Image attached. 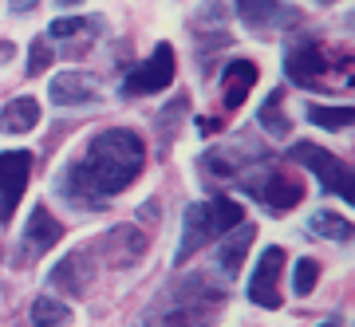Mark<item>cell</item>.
Instances as JSON below:
<instances>
[{
	"instance_id": "6da1fadb",
	"label": "cell",
	"mask_w": 355,
	"mask_h": 327,
	"mask_svg": "<svg viewBox=\"0 0 355 327\" xmlns=\"http://www.w3.org/2000/svg\"><path fill=\"white\" fill-rule=\"evenodd\" d=\"M142 166H146V142L127 126H111L87 142L83 158L67 162L55 174V193L76 209H103L142 174Z\"/></svg>"
},
{
	"instance_id": "7a4b0ae2",
	"label": "cell",
	"mask_w": 355,
	"mask_h": 327,
	"mask_svg": "<svg viewBox=\"0 0 355 327\" xmlns=\"http://www.w3.org/2000/svg\"><path fill=\"white\" fill-rule=\"evenodd\" d=\"M245 221V209L241 202H233L225 193H214L209 202H198V205H186L182 213V240H178V252H174V265H186L193 252H202L209 240L225 237L233 225Z\"/></svg>"
},
{
	"instance_id": "3957f363",
	"label": "cell",
	"mask_w": 355,
	"mask_h": 327,
	"mask_svg": "<svg viewBox=\"0 0 355 327\" xmlns=\"http://www.w3.org/2000/svg\"><path fill=\"white\" fill-rule=\"evenodd\" d=\"M288 158L300 162L304 170H312L328 193H340L347 205H355V177H352V170H347L343 158H336L331 150H324V146H316V142H296Z\"/></svg>"
},
{
	"instance_id": "277c9868",
	"label": "cell",
	"mask_w": 355,
	"mask_h": 327,
	"mask_svg": "<svg viewBox=\"0 0 355 327\" xmlns=\"http://www.w3.org/2000/svg\"><path fill=\"white\" fill-rule=\"evenodd\" d=\"M237 182L245 186L249 197L265 202L268 209H277V213H284V209L304 202V186H300L292 174H284V170H265V166H257V170L241 174Z\"/></svg>"
},
{
	"instance_id": "5b68a950",
	"label": "cell",
	"mask_w": 355,
	"mask_h": 327,
	"mask_svg": "<svg viewBox=\"0 0 355 327\" xmlns=\"http://www.w3.org/2000/svg\"><path fill=\"white\" fill-rule=\"evenodd\" d=\"M174 71H178V55H174V44H158L150 51V60L135 67L127 79H123V95L135 99V95H158L174 83Z\"/></svg>"
},
{
	"instance_id": "8992f818",
	"label": "cell",
	"mask_w": 355,
	"mask_h": 327,
	"mask_svg": "<svg viewBox=\"0 0 355 327\" xmlns=\"http://www.w3.org/2000/svg\"><path fill=\"white\" fill-rule=\"evenodd\" d=\"M257 166H268V154L257 150L249 139H233L225 146H214V150L202 154V170L205 174H221V177H241Z\"/></svg>"
},
{
	"instance_id": "52a82bcc",
	"label": "cell",
	"mask_w": 355,
	"mask_h": 327,
	"mask_svg": "<svg viewBox=\"0 0 355 327\" xmlns=\"http://www.w3.org/2000/svg\"><path fill=\"white\" fill-rule=\"evenodd\" d=\"M28 174H32V150H4L0 154V225H8L16 205L24 197Z\"/></svg>"
},
{
	"instance_id": "ba28073f",
	"label": "cell",
	"mask_w": 355,
	"mask_h": 327,
	"mask_svg": "<svg viewBox=\"0 0 355 327\" xmlns=\"http://www.w3.org/2000/svg\"><path fill=\"white\" fill-rule=\"evenodd\" d=\"M280 272H284V249L280 245H268L253 268V280H249V300L257 308L277 312L280 303H284V296H280Z\"/></svg>"
},
{
	"instance_id": "9c48e42d",
	"label": "cell",
	"mask_w": 355,
	"mask_h": 327,
	"mask_svg": "<svg viewBox=\"0 0 355 327\" xmlns=\"http://www.w3.org/2000/svg\"><path fill=\"white\" fill-rule=\"evenodd\" d=\"M284 71H288L292 83H300V87H316L324 71H328V55L320 48L312 36H300L296 44H288L284 51Z\"/></svg>"
},
{
	"instance_id": "30bf717a",
	"label": "cell",
	"mask_w": 355,
	"mask_h": 327,
	"mask_svg": "<svg viewBox=\"0 0 355 327\" xmlns=\"http://www.w3.org/2000/svg\"><path fill=\"white\" fill-rule=\"evenodd\" d=\"M99 249H103L99 256L111 268H130L135 260H142V252H146V233H139L135 225H114V229L103 233Z\"/></svg>"
},
{
	"instance_id": "8fae6325",
	"label": "cell",
	"mask_w": 355,
	"mask_h": 327,
	"mask_svg": "<svg viewBox=\"0 0 355 327\" xmlns=\"http://www.w3.org/2000/svg\"><path fill=\"white\" fill-rule=\"evenodd\" d=\"M233 8L241 16V24L249 32H257V36H268L280 24H292L296 20V8H284L280 0H233Z\"/></svg>"
},
{
	"instance_id": "7c38bea8",
	"label": "cell",
	"mask_w": 355,
	"mask_h": 327,
	"mask_svg": "<svg viewBox=\"0 0 355 327\" xmlns=\"http://www.w3.org/2000/svg\"><path fill=\"white\" fill-rule=\"evenodd\" d=\"M60 237H64V225L51 217L48 205H36L32 217H28V225H24V237H20V252H24L20 260H28V256H44Z\"/></svg>"
},
{
	"instance_id": "4fadbf2b",
	"label": "cell",
	"mask_w": 355,
	"mask_h": 327,
	"mask_svg": "<svg viewBox=\"0 0 355 327\" xmlns=\"http://www.w3.org/2000/svg\"><path fill=\"white\" fill-rule=\"evenodd\" d=\"M48 95L55 107H91V103H99V83L83 71H60L48 83Z\"/></svg>"
},
{
	"instance_id": "5bb4252c",
	"label": "cell",
	"mask_w": 355,
	"mask_h": 327,
	"mask_svg": "<svg viewBox=\"0 0 355 327\" xmlns=\"http://www.w3.org/2000/svg\"><path fill=\"white\" fill-rule=\"evenodd\" d=\"M91 276H95L91 256L87 252H71V256H64V260L48 272V284L55 292H64V296H87Z\"/></svg>"
},
{
	"instance_id": "9a60e30c",
	"label": "cell",
	"mask_w": 355,
	"mask_h": 327,
	"mask_svg": "<svg viewBox=\"0 0 355 327\" xmlns=\"http://www.w3.org/2000/svg\"><path fill=\"white\" fill-rule=\"evenodd\" d=\"M253 237H257V229L249 225V221H241V225H233L221 237V249H217V268L225 272L229 280L241 272V265H245V252H249V245H253Z\"/></svg>"
},
{
	"instance_id": "2e32d148",
	"label": "cell",
	"mask_w": 355,
	"mask_h": 327,
	"mask_svg": "<svg viewBox=\"0 0 355 327\" xmlns=\"http://www.w3.org/2000/svg\"><path fill=\"white\" fill-rule=\"evenodd\" d=\"M257 83V63L253 60H229L225 71H221V91H225V107L237 111L245 103V95L253 91Z\"/></svg>"
},
{
	"instance_id": "e0dca14e",
	"label": "cell",
	"mask_w": 355,
	"mask_h": 327,
	"mask_svg": "<svg viewBox=\"0 0 355 327\" xmlns=\"http://www.w3.org/2000/svg\"><path fill=\"white\" fill-rule=\"evenodd\" d=\"M32 126H40V103L32 95H20L0 111V130L4 134H28Z\"/></svg>"
},
{
	"instance_id": "ac0fdd59",
	"label": "cell",
	"mask_w": 355,
	"mask_h": 327,
	"mask_svg": "<svg viewBox=\"0 0 355 327\" xmlns=\"http://www.w3.org/2000/svg\"><path fill=\"white\" fill-rule=\"evenodd\" d=\"M257 126L261 130H268L272 139H288L292 123L284 118V91H268V99L261 103V111H257Z\"/></svg>"
},
{
	"instance_id": "d6986e66",
	"label": "cell",
	"mask_w": 355,
	"mask_h": 327,
	"mask_svg": "<svg viewBox=\"0 0 355 327\" xmlns=\"http://www.w3.org/2000/svg\"><path fill=\"white\" fill-rule=\"evenodd\" d=\"M304 114H308V123L324 126V130H347L355 123V107H328V103L320 107V103H308Z\"/></svg>"
},
{
	"instance_id": "ffe728a7",
	"label": "cell",
	"mask_w": 355,
	"mask_h": 327,
	"mask_svg": "<svg viewBox=\"0 0 355 327\" xmlns=\"http://www.w3.org/2000/svg\"><path fill=\"white\" fill-rule=\"evenodd\" d=\"M28 315H32V324H36V327H64L67 319H71V308L60 303L55 296H36Z\"/></svg>"
},
{
	"instance_id": "44dd1931",
	"label": "cell",
	"mask_w": 355,
	"mask_h": 327,
	"mask_svg": "<svg viewBox=\"0 0 355 327\" xmlns=\"http://www.w3.org/2000/svg\"><path fill=\"white\" fill-rule=\"evenodd\" d=\"M312 233L343 245V240H352V221L343 213H336V209H320V213H312Z\"/></svg>"
},
{
	"instance_id": "7402d4cb",
	"label": "cell",
	"mask_w": 355,
	"mask_h": 327,
	"mask_svg": "<svg viewBox=\"0 0 355 327\" xmlns=\"http://www.w3.org/2000/svg\"><path fill=\"white\" fill-rule=\"evenodd\" d=\"M217 315L209 308H198V303H186V308H174V312L162 315V327H214Z\"/></svg>"
},
{
	"instance_id": "603a6c76",
	"label": "cell",
	"mask_w": 355,
	"mask_h": 327,
	"mask_svg": "<svg viewBox=\"0 0 355 327\" xmlns=\"http://www.w3.org/2000/svg\"><path fill=\"white\" fill-rule=\"evenodd\" d=\"M316 276H320V265L312 260V256H300L296 265H292V296H312V288H316Z\"/></svg>"
},
{
	"instance_id": "cb8c5ba5",
	"label": "cell",
	"mask_w": 355,
	"mask_h": 327,
	"mask_svg": "<svg viewBox=\"0 0 355 327\" xmlns=\"http://www.w3.org/2000/svg\"><path fill=\"white\" fill-rule=\"evenodd\" d=\"M186 114V99H174L170 103V111L158 114V146H162V154L174 146V134H178V118Z\"/></svg>"
},
{
	"instance_id": "d4e9b609",
	"label": "cell",
	"mask_w": 355,
	"mask_h": 327,
	"mask_svg": "<svg viewBox=\"0 0 355 327\" xmlns=\"http://www.w3.org/2000/svg\"><path fill=\"white\" fill-rule=\"evenodd\" d=\"M91 24H99V16H91V20H83V16H60V20H51L48 36L51 39H71V36H79V32H87Z\"/></svg>"
},
{
	"instance_id": "484cf974",
	"label": "cell",
	"mask_w": 355,
	"mask_h": 327,
	"mask_svg": "<svg viewBox=\"0 0 355 327\" xmlns=\"http://www.w3.org/2000/svg\"><path fill=\"white\" fill-rule=\"evenodd\" d=\"M51 67V39H32V48H28V76H40V71H48Z\"/></svg>"
},
{
	"instance_id": "4316f807",
	"label": "cell",
	"mask_w": 355,
	"mask_h": 327,
	"mask_svg": "<svg viewBox=\"0 0 355 327\" xmlns=\"http://www.w3.org/2000/svg\"><path fill=\"white\" fill-rule=\"evenodd\" d=\"M40 0H8V8H12L16 16H24V12H32V8H36Z\"/></svg>"
},
{
	"instance_id": "83f0119b",
	"label": "cell",
	"mask_w": 355,
	"mask_h": 327,
	"mask_svg": "<svg viewBox=\"0 0 355 327\" xmlns=\"http://www.w3.org/2000/svg\"><path fill=\"white\" fill-rule=\"evenodd\" d=\"M12 55H16V44L12 39H0V63H8Z\"/></svg>"
},
{
	"instance_id": "f1b7e54d",
	"label": "cell",
	"mask_w": 355,
	"mask_h": 327,
	"mask_svg": "<svg viewBox=\"0 0 355 327\" xmlns=\"http://www.w3.org/2000/svg\"><path fill=\"white\" fill-rule=\"evenodd\" d=\"M154 213H158V205H154V202H146V205H142V209H139V217H146V221H150Z\"/></svg>"
},
{
	"instance_id": "f546056e",
	"label": "cell",
	"mask_w": 355,
	"mask_h": 327,
	"mask_svg": "<svg viewBox=\"0 0 355 327\" xmlns=\"http://www.w3.org/2000/svg\"><path fill=\"white\" fill-rule=\"evenodd\" d=\"M55 4H60V8H79L83 0H55Z\"/></svg>"
},
{
	"instance_id": "4dcf8cb0",
	"label": "cell",
	"mask_w": 355,
	"mask_h": 327,
	"mask_svg": "<svg viewBox=\"0 0 355 327\" xmlns=\"http://www.w3.org/2000/svg\"><path fill=\"white\" fill-rule=\"evenodd\" d=\"M320 327H340V319H328V324H320Z\"/></svg>"
},
{
	"instance_id": "1f68e13d",
	"label": "cell",
	"mask_w": 355,
	"mask_h": 327,
	"mask_svg": "<svg viewBox=\"0 0 355 327\" xmlns=\"http://www.w3.org/2000/svg\"><path fill=\"white\" fill-rule=\"evenodd\" d=\"M316 4H336V0H316Z\"/></svg>"
}]
</instances>
